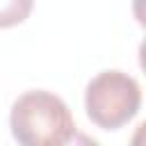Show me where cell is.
<instances>
[{"mask_svg":"<svg viewBox=\"0 0 146 146\" xmlns=\"http://www.w3.org/2000/svg\"><path fill=\"white\" fill-rule=\"evenodd\" d=\"M9 128L21 146H55L75 130V121L59 96L32 89L14 100Z\"/></svg>","mask_w":146,"mask_h":146,"instance_id":"1","label":"cell"},{"mask_svg":"<svg viewBox=\"0 0 146 146\" xmlns=\"http://www.w3.org/2000/svg\"><path fill=\"white\" fill-rule=\"evenodd\" d=\"M141 105V89L137 80L123 71H100L84 89V107L89 119L105 128L116 130L128 123Z\"/></svg>","mask_w":146,"mask_h":146,"instance_id":"2","label":"cell"},{"mask_svg":"<svg viewBox=\"0 0 146 146\" xmlns=\"http://www.w3.org/2000/svg\"><path fill=\"white\" fill-rule=\"evenodd\" d=\"M34 0H0V27L23 23L32 11Z\"/></svg>","mask_w":146,"mask_h":146,"instance_id":"3","label":"cell"},{"mask_svg":"<svg viewBox=\"0 0 146 146\" xmlns=\"http://www.w3.org/2000/svg\"><path fill=\"white\" fill-rule=\"evenodd\" d=\"M55 146H100L94 137H89V135H84V132H80L78 128L75 130H71L59 144H55Z\"/></svg>","mask_w":146,"mask_h":146,"instance_id":"4","label":"cell"}]
</instances>
